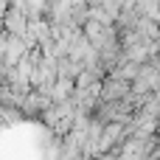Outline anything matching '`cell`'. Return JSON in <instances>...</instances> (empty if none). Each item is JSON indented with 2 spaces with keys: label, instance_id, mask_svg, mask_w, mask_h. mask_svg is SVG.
<instances>
[{
  "label": "cell",
  "instance_id": "obj_1",
  "mask_svg": "<svg viewBox=\"0 0 160 160\" xmlns=\"http://www.w3.org/2000/svg\"><path fill=\"white\" fill-rule=\"evenodd\" d=\"M132 93H138V96H152L155 90L160 87V73L158 68L152 65V59H146V62H141V68H138V73L132 76Z\"/></svg>",
  "mask_w": 160,
  "mask_h": 160
},
{
  "label": "cell",
  "instance_id": "obj_2",
  "mask_svg": "<svg viewBox=\"0 0 160 160\" xmlns=\"http://www.w3.org/2000/svg\"><path fill=\"white\" fill-rule=\"evenodd\" d=\"M129 90H132V84H129V79H124V76L107 73V76L101 79V101H110V98H124Z\"/></svg>",
  "mask_w": 160,
  "mask_h": 160
},
{
  "label": "cell",
  "instance_id": "obj_3",
  "mask_svg": "<svg viewBox=\"0 0 160 160\" xmlns=\"http://www.w3.org/2000/svg\"><path fill=\"white\" fill-rule=\"evenodd\" d=\"M127 138V127L121 124V121H110V124H104V129H101V138H98V152L104 155L107 149H112L115 143H121Z\"/></svg>",
  "mask_w": 160,
  "mask_h": 160
}]
</instances>
